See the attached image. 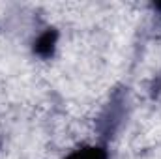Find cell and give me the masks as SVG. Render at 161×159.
<instances>
[{"label": "cell", "instance_id": "7a4b0ae2", "mask_svg": "<svg viewBox=\"0 0 161 159\" xmlns=\"http://www.w3.org/2000/svg\"><path fill=\"white\" fill-rule=\"evenodd\" d=\"M68 159H107V154L101 148H84L71 154Z\"/></svg>", "mask_w": 161, "mask_h": 159}, {"label": "cell", "instance_id": "6da1fadb", "mask_svg": "<svg viewBox=\"0 0 161 159\" xmlns=\"http://www.w3.org/2000/svg\"><path fill=\"white\" fill-rule=\"evenodd\" d=\"M54 41H56V34L54 32H45V34H41L38 43H36V51L40 52L41 56H49L51 52H53V47H54Z\"/></svg>", "mask_w": 161, "mask_h": 159}]
</instances>
